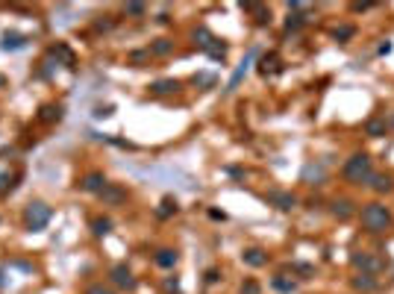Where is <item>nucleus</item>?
Segmentation results:
<instances>
[{
  "label": "nucleus",
  "instance_id": "nucleus-1",
  "mask_svg": "<svg viewBox=\"0 0 394 294\" xmlns=\"http://www.w3.org/2000/svg\"><path fill=\"white\" fill-rule=\"evenodd\" d=\"M359 221H362V229L365 232H371V236H379V232H385V229H391V212L382 206L379 200H371V203H365L359 212Z\"/></svg>",
  "mask_w": 394,
  "mask_h": 294
},
{
  "label": "nucleus",
  "instance_id": "nucleus-2",
  "mask_svg": "<svg viewBox=\"0 0 394 294\" xmlns=\"http://www.w3.org/2000/svg\"><path fill=\"white\" fill-rule=\"evenodd\" d=\"M371 173H374V168H371V156L368 153H353L342 168V177L350 186H365Z\"/></svg>",
  "mask_w": 394,
  "mask_h": 294
},
{
  "label": "nucleus",
  "instance_id": "nucleus-3",
  "mask_svg": "<svg viewBox=\"0 0 394 294\" xmlns=\"http://www.w3.org/2000/svg\"><path fill=\"white\" fill-rule=\"evenodd\" d=\"M50 218H53L50 206H47V203H41V200L30 203V206H27V212H24V221H27V229H30V232H41L44 226L50 224Z\"/></svg>",
  "mask_w": 394,
  "mask_h": 294
},
{
  "label": "nucleus",
  "instance_id": "nucleus-4",
  "mask_svg": "<svg viewBox=\"0 0 394 294\" xmlns=\"http://www.w3.org/2000/svg\"><path fill=\"white\" fill-rule=\"evenodd\" d=\"M350 265H353L356 271H362V274H371V277H377L379 271L385 268V262L379 259V256H374V253H368V250L353 253V256H350Z\"/></svg>",
  "mask_w": 394,
  "mask_h": 294
},
{
  "label": "nucleus",
  "instance_id": "nucleus-5",
  "mask_svg": "<svg viewBox=\"0 0 394 294\" xmlns=\"http://www.w3.org/2000/svg\"><path fill=\"white\" fill-rule=\"evenodd\" d=\"M326 168H329L326 159L306 162V165H303V173H300V180H303L306 186H324V183H326Z\"/></svg>",
  "mask_w": 394,
  "mask_h": 294
},
{
  "label": "nucleus",
  "instance_id": "nucleus-6",
  "mask_svg": "<svg viewBox=\"0 0 394 294\" xmlns=\"http://www.w3.org/2000/svg\"><path fill=\"white\" fill-rule=\"evenodd\" d=\"M97 197H100L103 206H121V203H127V189L118 186V183H106V189Z\"/></svg>",
  "mask_w": 394,
  "mask_h": 294
},
{
  "label": "nucleus",
  "instance_id": "nucleus-7",
  "mask_svg": "<svg viewBox=\"0 0 394 294\" xmlns=\"http://www.w3.org/2000/svg\"><path fill=\"white\" fill-rule=\"evenodd\" d=\"M329 215H332L335 221H350V218L356 215V203H353L350 197H335V200L329 203Z\"/></svg>",
  "mask_w": 394,
  "mask_h": 294
},
{
  "label": "nucleus",
  "instance_id": "nucleus-8",
  "mask_svg": "<svg viewBox=\"0 0 394 294\" xmlns=\"http://www.w3.org/2000/svg\"><path fill=\"white\" fill-rule=\"evenodd\" d=\"M265 200H268L271 206L283 209V212H289V209L297 206V197H294L292 191H279V189H271L268 194H265Z\"/></svg>",
  "mask_w": 394,
  "mask_h": 294
},
{
  "label": "nucleus",
  "instance_id": "nucleus-9",
  "mask_svg": "<svg viewBox=\"0 0 394 294\" xmlns=\"http://www.w3.org/2000/svg\"><path fill=\"white\" fill-rule=\"evenodd\" d=\"M112 282H115L118 288H124V291H136V285H138L127 265H115V268H112Z\"/></svg>",
  "mask_w": 394,
  "mask_h": 294
},
{
  "label": "nucleus",
  "instance_id": "nucleus-10",
  "mask_svg": "<svg viewBox=\"0 0 394 294\" xmlns=\"http://www.w3.org/2000/svg\"><path fill=\"white\" fill-rule=\"evenodd\" d=\"M365 189H371L374 194H385V191H391L394 189L391 173H371L368 183H365Z\"/></svg>",
  "mask_w": 394,
  "mask_h": 294
},
{
  "label": "nucleus",
  "instance_id": "nucleus-11",
  "mask_svg": "<svg viewBox=\"0 0 394 294\" xmlns=\"http://www.w3.org/2000/svg\"><path fill=\"white\" fill-rule=\"evenodd\" d=\"M106 183H109V180H106L100 171H91V173H86V177L80 180V189L91 191V194H100V191L106 189Z\"/></svg>",
  "mask_w": 394,
  "mask_h": 294
},
{
  "label": "nucleus",
  "instance_id": "nucleus-12",
  "mask_svg": "<svg viewBox=\"0 0 394 294\" xmlns=\"http://www.w3.org/2000/svg\"><path fill=\"white\" fill-rule=\"evenodd\" d=\"M253 59H256V47H253V50H250V53H247V56H244V59H241V65H239V68H236V74H233V77H230V83H227V91H236V88H239V83H241V80H244V74H247V68L253 65Z\"/></svg>",
  "mask_w": 394,
  "mask_h": 294
},
{
  "label": "nucleus",
  "instance_id": "nucleus-13",
  "mask_svg": "<svg viewBox=\"0 0 394 294\" xmlns=\"http://www.w3.org/2000/svg\"><path fill=\"white\" fill-rule=\"evenodd\" d=\"M388 133V121H385V115H371L368 121H365V136H371V139H382Z\"/></svg>",
  "mask_w": 394,
  "mask_h": 294
},
{
  "label": "nucleus",
  "instance_id": "nucleus-14",
  "mask_svg": "<svg viewBox=\"0 0 394 294\" xmlns=\"http://www.w3.org/2000/svg\"><path fill=\"white\" fill-rule=\"evenodd\" d=\"M0 47H3V50H24V47H27V35L6 33V35H3V41H0Z\"/></svg>",
  "mask_w": 394,
  "mask_h": 294
},
{
  "label": "nucleus",
  "instance_id": "nucleus-15",
  "mask_svg": "<svg viewBox=\"0 0 394 294\" xmlns=\"http://www.w3.org/2000/svg\"><path fill=\"white\" fill-rule=\"evenodd\" d=\"M377 277H371V274H356L353 277V288L356 291H377Z\"/></svg>",
  "mask_w": 394,
  "mask_h": 294
},
{
  "label": "nucleus",
  "instance_id": "nucleus-16",
  "mask_svg": "<svg viewBox=\"0 0 394 294\" xmlns=\"http://www.w3.org/2000/svg\"><path fill=\"white\" fill-rule=\"evenodd\" d=\"M150 56H171L174 53V41L171 38H156V41H150Z\"/></svg>",
  "mask_w": 394,
  "mask_h": 294
},
{
  "label": "nucleus",
  "instance_id": "nucleus-17",
  "mask_svg": "<svg viewBox=\"0 0 394 294\" xmlns=\"http://www.w3.org/2000/svg\"><path fill=\"white\" fill-rule=\"evenodd\" d=\"M150 91L153 94H174V91H180V80H156V83H150Z\"/></svg>",
  "mask_w": 394,
  "mask_h": 294
},
{
  "label": "nucleus",
  "instance_id": "nucleus-18",
  "mask_svg": "<svg viewBox=\"0 0 394 294\" xmlns=\"http://www.w3.org/2000/svg\"><path fill=\"white\" fill-rule=\"evenodd\" d=\"M241 259H244V265H250V268H262V265L268 262V256H265L262 250H256V247H250V250L241 253Z\"/></svg>",
  "mask_w": 394,
  "mask_h": 294
},
{
  "label": "nucleus",
  "instance_id": "nucleus-19",
  "mask_svg": "<svg viewBox=\"0 0 394 294\" xmlns=\"http://www.w3.org/2000/svg\"><path fill=\"white\" fill-rule=\"evenodd\" d=\"M177 262H180V253H177V250H168V247H165V250L156 253V265H159V268H174Z\"/></svg>",
  "mask_w": 394,
  "mask_h": 294
},
{
  "label": "nucleus",
  "instance_id": "nucleus-20",
  "mask_svg": "<svg viewBox=\"0 0 394 294\" xmlns=\"http://www.w3.org/2000/svg\"><path fill=\"white\" fill-rule=\"evenodd\" d=\"M274 71H279V59H276L274 53H268V56L259 59V74H262V77H268V74H274Z\"/></svg>",
  "mask_w": 394,
  "mask_h": 294
},
{
  "label": "nucleus",
  "instance_id": "nucleus-21",
  "mask_svg": "<svg viewBox=\"0 0 394 294\" xmlns=\"http://www.w3.org/2000/svg\"><path fill=\"white\" fill-rule=\"evenodd\" d=\"M306 21H309L306 12H289V18H286V33H297Z\"/></svg>",
  "mask_w": 394,
  "mask_h": 294
},
{
  "label": "nucleus",
  "instance_id": "nucleus-22",
  "mask_svg": "<svg viewBox=\"0 0 394 294\" xmlns=\"http://www.w3.org/2000/svg\"><path fill=\"white\" fill-rule=\"evenodd\" d=\"M353 35H356V27H353V24H339V27L332 30V38L342 41V44H344V41H350Z\"/></svg>",
  "mask_w": 394,
  "mask_h": 294
},
{
  "label": "nucleus",
  "instance_id": "nucleus-23",
  "mask_svg": "<svg viewBox=\"0 0 394 294\" xmlns=\"http://www.w3.org/2000/svg\"><path fill=\"white\" fill-rule=\"evenodd\" d=\"M50 56L62 59V62H65V68H74V53H71V47H65V44H56V47H50Z\"/></svg>",
  "mask_w": 394,
  "mask_h": 294
},
{
  "label": "nucleus",
  "instance_id": "nucleus-24",
  "mask_svg": "<svg viewBox=\"0 0 394 294\" xmlns=\"http://www.w3.org/2000/svg\"><path fill=\"white\" fill-rule=\"evenodd\" d=\"M194 41H197V47H200V50H206V47L215 41V35L209 33L206 27H197V30H194Z\"/></svg>",
  "mask_w": 394,
  "mask_h": 294
},
{
  "label": "nucleus",
  "instance_id": "nucleus-25",
  "mask_svg": "<svg viewBox=\"0 0 394 294\" xmlns=\"http://www.w3.org/2000/svg\"><path fill=\"white\" fill-rule=\"evenodd\" d=\"M177 209H180V206H177V200H174V197H165V200L159 203V209H156V215H159V218H171Z\"/></svg>",
  "mask_w": 394,
  "mask_h": 294
},
{
  "label": "nucleus",
  "instance_id": "nucleus-26",
  "mask_svg": "<svg viewBox=\"0 0 394 294\" xmlns=\"http://www.w3.org/2000/svg\"><path fill=\"white\" fill-rule=\"evenodd\" d=\"M44 124H50V121H59L62 118V106H41V115H38Z\"/></svg>",
  "mask_w": 394,
  "mask_h": 294
},
{
  "label": "nucleus",
  "instance_id": "nucleus-27",
  "mask_svg": "<svg viewBox=\"0 0 394 294\" xmlns=\"http://www.w3.org/2000/svg\"><path fill=\"white\" fill-rule=\"evenodd\" d=\"M271 285H274L276 291H283V294H292L294 288H297L292 279H286V277H274V279H271Z\"/></svg>",
  "mask_w": 394,
  "mask_h": 294
},
{
  "label": "nucleus",
  "instance_id": "nucleus-28",
  "mask_svg": "<svg viewBox=\"0 0 394 294\" xmlns=\"http://www.w3.org/2000/svg\"><path fill=\"white\" fill-rule=\"evenodd\" d=\"M144 62H150V50H133L130 53V65H133V68H141Z\"/></svg>",
  "mask_w": 394,
  "mask_h": 294
},
{
  "label": "nucleus",
  "instance_id": "nucleus-29",
  "mask_svg": "<svg viewBox=\"0 0 394 294\" xmlns=\"http://www.w3.org/2000/svg\"><path fill=\"white\" fill-rule=\"evenodd\" d=\"M91 229H94L97 236H106V232H112V221H109V218H94V221H91Z\"/></svg>",
  "mask_w": 394,
  "mask_h": 294
},
{
  "label": "nucleus",
  "instance_id": "nucleus-30",
  "mask_svg": "<svg viewBox=\"0 0 394 294\" xmlns=\"http://www.w3.org/2000/svg\"><path fill=\"white\" fill-rule=\"evenodd\" d=\"M124 12H127V15H144V12H147V6H144V3H127V6H124Z\"/></svg>",
  "mask_w": 394,
  "mask_h": 294
},
{
  "label": "nucleus",
  "instance_id": "nucleus-31",
  "mask_svg": "<svg viewBox=\"0 0 394 294\" xmlns=\"http://www.w3.org/2000/svg\"><path fill=\"white\" fill-rule=\"evenodd\" d=\"M194 86H215V77H212V74H197V77H194Z\"/></svg>",
  "mask_w": 394,
  "mask_h": 294
},
{
  "label": "nucleus",
  "instance_id": "nucleus-32",
  "mask_svg": "<svg viewBox=\"0 0 394 294\" xmlns=\"http://www.w3.org/2000/svg\"><path fill=\"white\" fill-rule=\"evenodd\" d=\"M112 112H115L112 106H97V109H94V118H109Z\"/></svg>",
  "mask_w": 394,
  "mask_h": 294
},
{
  "label": "nucleus",
  "instance_id": "nucleus-33",
  "mask_svg": "<svg viewBox=\"0 0 394 294\" xmlns=\"http://www.w3.org/2000/svg\"><path fill=\"white\" fill-rule=\"evenodd\" d=\"M350 9L353 12H368V9H374V3H350Z\"/></svg>",
  "mask_w": 394,
  "mask_h": 294
},
{
  "label": "nucleus",
  "instance_id": "nucleus-34",
  "mask_svg": "<svg viewBox=\"0 0 394 294\" xmlns=\"http://www.w3.org/2000/svg\"><path fill=\"white\" fill-rule=\"evenodd\" d=\"M165 288H168V291H174V294H180V282H177V277L165 279Z\"/></svg>",
  "mask_w": 394,
  "mask_h": 294
},
{
  "label": "nucleus",
  "instance_id": "nucleus-35",
  "mask_svg": "<svg viewBox=\"0 0 394 294\" xmlns=\"http://www.w3.org/2000/svg\"><path fill=\"white\" fill-rule=\"evenodd\" d=\"M241 291H244V294H259V285H256V282H244Z\"/></svg>",
  "mask_w": 394,
  "mask_h": 294
},
{
  "label": "nucleus",
  "instance_id": "nucleus-36",
  "mask_svg": "<svg viewBox=\"0 0 394 294\" xmlns=\"http://www.w3.org/2000/svg\"><path fill=\"white\" fill-rule=\"evenodd\" d=\"M218 277H221V274H218L215 268H212V271H206V282H209V285H212V282H218Z\"/></svg>",
  "mask_w": 394,
  "mask_h": 294
},
{
  "label": "nucleus",
  "instance_id": "nucleus-37",
  "mask_svg": "<svg viewBox=\"0 0 394 294\" xmlns=\"http://www.w3.org/2000/svg\"><path fill=\"white\" fill-rule=\"evenodd\" d=\"M209 218H212V221H223L227 215H223V212H218V209H209Z\"/></svg>",
  "mask_w": 394,
  "mask_h": 294
},
{
  "label": "nucleus",
  "instance_id": "nucleus-38",
  "mask_svg": "<svg viewBox=\"0 0 394 294\" xmlns=\"http://www.w3.org/2000/svg\"><path fill=\"white\" fill-rule=\"evenodd\" d=\"M88 294H112V291H109V288H103V285H91V288H88Z\"/></svg>",
  "mask_w": 394,
  "mask_h": 294
},
{
  "label": "nucleus",
  "instance_id": "nucleus-39",
  "mask_svg": "<svg viewBox=\"0 0 394 294\" xmlns=\"http://www.w3.org/2000/svg\"><path fill=\"white\" fill-rule=\"evenodd\" d=\"M227 173H230V177H244V171H241V168H227Z\"/></svg>",
  "mask_w": 394,
  "mask_h": 294
},
{
  "label": "nucleus",
  "instance_id": "nucleus-40",
  "mask_svg": "<svg viewBox=\"0 0 394 294\" xmlns=\"http://www.w3.org/2000/svg\"><path fill=\"white\" fill-rule=\"evenodd\" d=\"M159 24H171V15H168V12H159Z\"/></svg>",
  "mask_w": 394,
  "mask_h": 294
},
{
  "label": "nucleus",
  "instance_id": "nucleus-41",
  "mask_svg": "<svg viewBox=\"0 0 394 294\" xmlns=\"http://www.w3.org/2000/svg\"><path fill=\"white\" fill-rule=\"evenodd\" d=\"M379 53H391V41H382V44H379Z\"/></svg>",
  "mask_w": 394,
  "mask_h": 294
},
{
  "label": "nucleus",
  "instance_id": "nucleus-42",
  "mask_svg": "<svg viewBox=\"0 0 394 294\" xmlns=\"http://www.w3.org/2000/svg\"><path fill=\"white\" fill-rule=\"evenodd\" d=\"M0 285H6V277H3V271H0Z\"/></svg>",
  "mask_w": 394,
  "mask_h": 294
},
{
  "label": "nucleus",
  "instance_id": "nucleus-43",
  "mask_svg": "<svg viewBox=\"0 0 394 294\" xmlns=\"http://www.w3.org/2000/svg\"><path fill=\"white\" fill-rule=\"evenodd\" d=\"M388 127H394V115H391V121H388Z\"/></svg>",
  "mask_w": 394,
  "mask_h": 294
},
{
  "label": "nucleus",
  "instance_id": "nucleus-44",
  "mask_svg": "<svg viewBox=\"0 0 394 294\" xmlns=\"http://www.w3.org/2000/svg\"><path fill=\"white\" fill-rule=\"evenodd\" d=\"M3 83H6V80H3V77H0V86H3Z\"/></svg>",
  "mask_w": 394,
  "mask_h": 294
}]
</instances>
